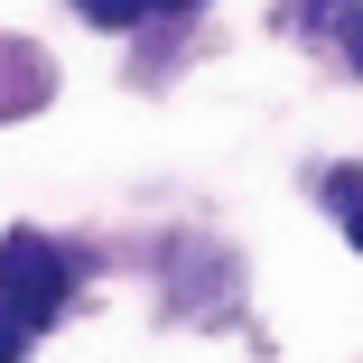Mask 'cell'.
<instances>
[{"label": "cell", "instance_id": "6da1fadb", "mask_svg": "<svg viewBox=\"0 0 363 363\" xmlns=\"http://www.w3.org/2000/svg\"><path fill=\"white\" fill-rule=\"evenodd\" d=\"M0 298H10L28 326L56 317V308H65V261H56L38 233H10V242H0Z\"/></svg>", "mask_w": 363, "mask_h": 363}, {"label": "cell", "instance_id": "7a4b0ae2", "mask_svg": "<svg viewBox=\"0 0 363 363\" xmlns=\"http://www.w3.org/2000/svg\"><path fill=\"white\" fill-rule=\"evenodd\" d=\"M84 19H94V28H140L150 0H84Z\"/></svg>", "mask_w": 363, "mask_h": 363}, {"label": "cell", "instance_id": "3957f363", "mask_svg": "<svg viewBox=\"0 0 363 363\" xmlns=\"http://www.w3.org/2000/svg\"><path fill=\"white\" fill-rule=\"evenodd\" d=\"M19 354H28V317L0 298V363H19Z\"/></svg>", "mask_w": 363, "mask_h": 363}, {"label": "cell", "instance_id": "277c9868", "mask_svg": "<svg viewBox=\"0 0 363 363\" xmlns=\"http://www.w3.org/2000/svg\"><path fill=\"white\" fill-rule=\"evenodd\" d=\"M326 196H335V205H354V224H345V233H354V252H363V177H354V168H345V177H335V186H326Z\"/></svg>", "mask_w": 363, "mask_h": 363}, {"label": "cell", "instance_id": "5b68a950", "mask_svg": "<svg viewBox=\"0 0 363 363\" xmlns=\"http://www.w3.org/2000/svg\"><path fill=\"white\" fill-rule=\"evenodd\" d=\"M345 56L363 65V10H345Z\"/></svg>", "mask_w": 363, "mask_h": 363}, {"label": "cell", "instance_id": "8992f818", "mask_svg": "<svg viewBox=\"0 0 363 363\" xmlns=\"http://www.w3.org/2000/svg\"><path fill=\"white\" fill-rule=\"evenodd\" d=\"M150 10H196V0H150Z\"/></svg>", "mask_w": 363, "mask_h": 363}]
</instances>
